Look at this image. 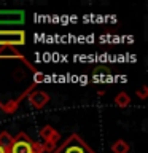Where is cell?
Segmentation results:
<instances>
[{"label":"cell","mask_w":148,"mask_h":153,"mask_svg":"<svg viewBox=\"0 0 148 153\" xmlns=\"http://www.w3.org/2000/svg\"><path fill=\"white\" fill-rule=\"evenodd\" d=\"M0 153H7V152H5V150H3V148H2V147H0Z\"/></svg>","instance_id":"14"},{"label":"cell","mask_w":148,"mask_h":153,"mask_svg":"<svg viewBox=\"0 0 148 153\" xmlns=\"http://www.w3.org/2000/svg\"><path fill=\"white\" fill-rule=\"evenodd\" d=\"M26 43L24 30H0V46H22Z\"/></svg>","instance_id":"2"},{"label":"cell","mask_w":148,"mask_h":153,"mask_svg":"<svg viewBox=\"0 0 148 153\" xmlns=\"http://www.w3.org/2000/svg\"><path fill=\"white\" fill-rule=\"evenodd\" d=\"M11 142H13V137H11V134H10L8 131H2V132H0V147H2L7 153L10 152Z\"/></svg>","instance_id":"8"},{"label":"cell","mask_w":148,"mask_h":153,"mask_svg":"<svg viewBox=\"0 0 148 153\" xmlns=\"http://www.w3.org/2000/svg\"><path fill=\"white\" fill-rule=\"evenodd\" d=\"M137 96L140 99H147L148 97V88H147V86H142V88L137 91Z\"/></svg>","instance_id":"13"},{"label":"cell","mask_w":148,"mask_h":153,"mask_svg":"<svg viewBox=\"0 0 148 153\" xmlns=\"http://www.w3.org/2000/svg\"><path fill=\"white\" fill-rule=\"evenodd\" d=\"M32 150H33V153H45L41 142H33V143H32Z\"/></svg>","instance_id":"12"},{"label":"cell","mask_w":148,"mask_h":153,"mask_svg":"<svg viewBox=\"0 0 148 153\" xmlns=\"http://www.w3.org/2000/svg\"><path fill=\"white\" fill-rule=\"evenodd\" d=\"M0 57H5V59H8V57H14V59H21V61H24V57L19 54V53L14 50V48H11V46H5V48H2V50H0Z\"/></svg>","instance_id":"7"},{"label":"cell","mask_w":148,"mask_h":153,"mask_svg":"<svg viewBox=\"0 0 148 153\" xmlns=\"http://www.w3.org/2000/svg\"><path fill=\"white\" fill-rule=\"evenodd\" d=\"M113 102L116 104L118 107L124 108V107H127V105H129V102H131V97H129V94H127V93L121 91V93H118L116 96H115V100H113Z\"/></svg>","instance_id":"9"},{"label":"cell","mask_w":148,"mask_h":153,"mask_svg":"<svg viewBox=\"0 0 148 153\" xmlns=\"http://www.w3.org/2000/svg\"><path fill=\"white\" fill-rule=\"evenodd\" d=\"M40 137H41V142H51V143H56L57 145V142H59V139H61V134L53 126L46 124L45 128L40 129Z\"/></svg>","instance_id":"6"},{"label":"cell","mask_w":148,"mask_h":153,"mask_svg":"<svg viewBox=\"0 0 148 153\" xmlns=\"http://www.w3.org/2000/svg\"><path fill=\"white\" fill-rule=\"evenodd\" d=\"M53 153H95L78 134H72L59 148H56Z\"/></svg>","instance_id":"1"},{"label":"cell","mask_w":148,"mask_h":153,"mask_svg":"<svg viewBox=\"0 0 148 153\" xmlns=\"http://www.w3.org/2000/svg\"><path fill=\"white\" fill-rule=\"evenodd\" d=\"M26 21L22 10H0V26H19Z\"/></svg>","instance_id":"3"},{"label":"cell","mask_w":148,"mask_h":153,"mask_svg":"<svg viewBox=\"0 0 148 153\" xmlns=\"http://www.w3.org/2000/svg\"><path fill=\"white\" fill-rule=\"evenodd\" d=\"M112 72H110V69H105V67H97V69H94V75H110Z\"/></svg>","instance_id":"11"},{"label":"cell","mask_w":148,"mask_h":153,"mask_svg":"<svg viewBox=\"0 0 148 153\" xmlns=\"http://www.w3.org/2000/svg\"><path fill=\"white\" fill-rule=\"evenodd\" d=\"M29 102H30V105L33 108L40 110L50 102V96H48L45 91H32V93L29 94Z\"/></svg>","instance_id":"5"},{"label":"cell","mask_w":148,"mask_h":153,"mask_svg":"<svg viewBox=\"0 0 148 153\" xmlns=\"http://www.w3.org/2000/svg\"><path fill=\"white\" fill-rule=\"evenodd\" d=\"M112 152L113 153H129V143L124 142L123 139H118L112 145Z\"/></svg>","instance_id":"10"},{"label":"cell","mask_w":148,"mask_h":153,"mask_svg":"<svg viewBox=\"0 0 148 153\" xmlns=\"http://www.w3.org/2000/svg\"><path fill=\"white\" fill-rule=\"evenodd\" d=\"M32 143L33 140L26 132H19L16 137H13V142H11V147H10L8 153H33Z\"/></svg>","instance_id":"4"}]
</instances>
